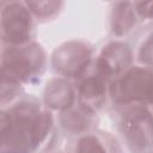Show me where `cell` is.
Segmentation results:
<instances>
[{
    "instance_id": "5b68a950",
    "label": "cell",
    "mask_w": 153,
    "mask_h": 153,
    "mask_svg": "<svg viewBox=\"0 0 153 153\" xmlns=\"http://www.w3.org/2000/svg\"><path fill=\"white\" fill-rule=\"evenodd\" d=\"M30 16L25 7L11 4L2 11V37L11 43H23L30 35Z\"/></svg>"
},
{
    "instance_id": "7a4b0ae2",
    "label": "cell",
    "mask_w": 153,
    "mask_h": 153,
    "mask_svg": "<svg viewBox=\"0 0 153 153\" xmlns=\"http://www.w3.org/2000/svg\"><path fill=\"white\" fill-rule=\"evenodd\" d=\"M116 102H153V72L134 68L117 79L111 86Z\"/></svg>"
},
{
    "instance_id": "ba28073f",
    "label": "cell",
    "mask_w": 153,
    "mask_h": 153,
    "mask_svg": "<svg viewBox=\"0 0 153 153\" xmlns=\"http://www.w3.org/2000/svg\"><path fill=\"white\" fill-rule=\"evenodd\" d=\"M45 100L55 109H65L71 105L73 100V92L68 84L61 80H55L47 88Z\"/></svg>"
},
{
    "instance_id": "277c9868",
    "label": "cell",
    "mask_w": 153,
    "mask_h": 153,
    "mask_svg": "<svg viewBox=\"0 0 153 153\" xmlns=\"http://www.w3.org/2000/svg\"><path fill=\"white\" fill-rule=\"evenodd\" d=\"M123 133L136 149L153 148V118L143 109L136 108L123 117Z\"/></svg>"
},
{
    "instance_id": "30bf717a",
    "label": "cell",
    "mask_w": 153,
    "mask_h": 153,
    "mask_svg": "<svg viewBox=\"0 0 153 153\" xmlns=\"http://www.w3.org/2000/svg\"><path fill=\"white\" fill-rule=\"evenodd\" d=\"M134 23V14L129 4H120L114 12L112 27L116 33H123L130 29Z\"/></svg>"
},
{
    "instance_id": "4fadbf2b",
    "label": "cell",
    "mask_w": 153,
    "mask_h": 153,
    "mask_svg": "<svg viewBox=\"0 0 153 153\" xmlns=\"http://www.w3.org/2000/svg\"><path fill=\"white\" fill-rule=\"evenodd\" d=\"M141 61L153 65V37H151L141 50Z\"/></svg>"
},
{
    "instance_id": "6da1fadb",
    "label": "cell",
    "mask_w": 153,
    "mask_h": 153,
    "mask_svg": "<svg viewBox=\"0 0 153 153\" xmlns=\"http://www.w3.org/2000/svg\"><path fill=\"white\" fill-rule=\"evenodd\" d=\"M51 120L30 104H22L4 114L1 120V152L29 153L45 136Z\"/></svg>"
},
{
    "instance_id": "7c38bea8",
    "label": "cell",
    "mask_w": 153,
    "mask_h": 153,
    "mask_svg": "<svg viewBox=\"0 0 153 153\" xmlns=\"http://www.w3.org/2000/svg\"><path fill=\"white\" fill-rule=\"evenodd\" d=\"M59 2L54 1H31L27 2V6L32 8V11L37 16H49L50 13L55 12L59 7Z\"/></svg>"
},
{
    "instance_id": "8fae6325",
    "label": "cell",
    "mask_w": 153,
    "mask_h": 153,
    "mask_svg": "<svg viewBox=\"0 0 153 153\" xmlns=\"http://www.w3.org/2000/svg\"><path fill=\"white\" fill-rule=\"evenodd\" d=\"M78 153H105V149L94 136H86L79 141Z\"/></svg>"
},
{
    "instance_id": "9c48e42d",
    "label": "cell",
    "mask_w": 153,
    "mask_h": 153,
    "mask_svg": "<svg viewBox=\"0 0 153 153\" xmlns=\"http://www.w3.org/2000/svg\"><path fill=\"white\" fill-rule=\"evenodd\" d=\"M104 93L103 81L99 78H90L85 80L80 87V98L84 102L85 106L90 104H99Z\"/></svg>"
},
{
    "instance_id": "3957f363",
    "label": "cell",
    "mask_w": 153,
    "mask_h": 153,
    "mask_svg": "<svg viewBox=\"0 0 153 153\" xmlns=\"http://www.w3.org/2000/svg\"><path fill=\"white\" fill-rule=\"evenodd\" d=\"M42 62L43 54L35 44L8 50L4 56V79L11 82L26 80L41 68Z\"/></svg>"
},
{
    "instance_id": "8992f818",
    "label": "cell",
    "mask_w": 153,
    "mask_h": 153,
    "mask_svg": "<svg viewBox=\"0 0 153 153\" xmlns=\"http://www.w3.org/2000/svg\"><path fill=\"white\" fill-rule=\"evenodd\" d=\"M90 60L87 47L78 42L62 45L54 55L55 68L66 75H76L84 71Z\"/></svg>"
},
{
    "instance_id": "52a82bcc",
    "label": "cell",
    "mask_w": 153,
    "mask_h": 153,
    "mask_svg": "<svg viewBox=\"0 0 153 153\" xmlns=\"http://www.w3.org/2000/svg\"><path fill=\"white\" fill-rule=\"evenodd\" d=\"M130 62L129 48L123 43H111L102 53L99 69L104 74H117Z\"/></svg>"
},
{
    "instance_id": "5bb4252c",
    "label": "cell",
    "mask_w": 153,
    "mask_h": 153,
    "mask_svg": "<svg viewBox=\"0 0 153 153\" xmlns=\"http://www.w3.org/2000/svg\"><path fill=\"white\" fill-rule=\"evenodd\" d=\"M141 6H142L145 10H142V11H140V12H143L145 14L153 17V2H145V4H141Z\"/></svg>"
}]
</instances>
